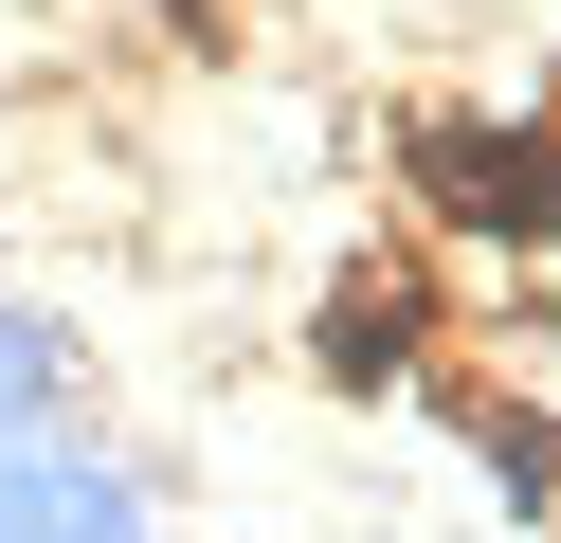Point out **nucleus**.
I'll return each instance as SVG.
<instances>
[{
    "mask_svg": "<svg viewBox=\"0 0 561 543\" xmlns=\"http://www.w3.org/2000/svg\"><path fill=\"white\" fill-rule=\"evenodd\" d=\"M416 181H435V217H471V236L561 253V127H416Z\"/></svg>",
    "mask_w": 561,
    "mask_h": 543,
    "instance_id": "1",
    "label": "nucleus"
},
{
    "mask_svg": "<svg viewBox=\"0 0 561 543\" xmlns=\"http://www.w3.org/2000/svg\"><path fill=\"white\" fill-rule=\"evenodd\" d=\"M416 326H435V308H416V272H399V290H344L327 362H344V381H399V362H416Z\"/></svg>",
    "mask_w": 561,
    "mask_h": 543,
    "instance_id": "2",
    "label": "nucleus"
}]
</instances>
